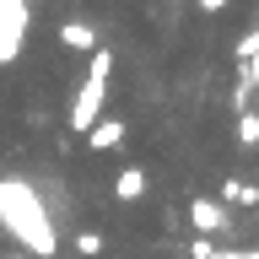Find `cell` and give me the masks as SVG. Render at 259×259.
<instances>
[{
	"label": "cell",
	"instance_id": "1",
	"mask_svg": "<svg viewBox=\"0 0 259 259\" xmlns=\"http://www.w3.org/2000/svg\"><path fill=\"white\" fill-rule=\"evenodd\" d=\"M194 227H200V238H216V232H232V216H227V205H216V200H194L189 205Z\"/></svg>",
	"mask_w": 259,
	"mask_h": 259
},
{
	"label": "cell",
	"instance_id": "5",
	"mask_svg": "<svg viewBox=\"0 0 259 259\" xmlns=\"http://www.w3.org/2000/svg\"><path fill=\"white\" fill-rule=\"evenodd\" d=\"M222 200H232V205H259V189H254V184H243V178H227V184H222Z\"/></svg>",
	"mask_w": 259,
	"mask_h": 259
},
{
	"label": "cell",
	"instance_id": "4",
	"mask_svg": "<svg viewBox=\"0 0 259 259\" xmlns=\"http://www.w3.org/2000/svg\"><path fill=\"white\" fill-rule=\"evenodd\" d=\"M87 135H92V151H108V146L124 141V119H103V124L87 130Z\"/></svg>",
	"mask_w": 259,
	"mask_h": 259
},
{
	"label": "cell",
	"instance_id": "2",
	"mask_svg": "<svg viewBox=\"0 0 259 259\" xmlns=\"http://www.w3.org/2000/svg\"><path fill=\"white\" fill-rule=\"evenodd\" d=\"M113 194H119V200H141V194H146V167H119Z\"/></svg>",
	"mask_w": 259,
	"mask_h": 259
},
{
	"label": "cell",
	"instance_id": "3",
	"mask_svg": "<svg viewBox=\"0 0 259 259\" xmlns=\"http://www.w3.org/2000/svg\"><path fill=\"white\" fill-rule=\"evenodd\" d=\"M60 44L76 49V54H92V49H97V32L81 27V22H65V27H60Z\"/></svg>",
	"mask_w": 259,
	"mask_h": 259
},
{
	"label": "cell",
	"instance_id": "6",
	"mask_svg": "<svg viewBox=\"0 0 259 259\" xmlns=\"http://www.w3.org/2000/svg\"><path fill=\"white\" fill-rule=\"evenodd\" d=\"M76 254H81V259H97V254H103V232H92V227L76 232Z\"/></svg>",
	"mask_w": 259,
	"mask_h": 259
},
{
	"label": "cell",
	"instance_id": "8",
	"mask_svg": "<svg viewBox=\"0 0 259 259\" xmlns=\"http://www.w3.org/2000/svg\"><path fill=\"white\" fill-rule=\"evenodd\" d=\"M232 0H200V11H227Z\"/></svg>",
	"mask_w": 259,
	"mask_h": 259
},
{
	"label": "cell",
	"instance_id": "7",
	"mask_svg": "<svg viewBox=\"0 0 259 259\" xmlns=\"http://www.w3.org/2000/svg\"><path fill=\"white\" fill-rule=\"evenodd\" d=\"M238 146H259V113H243L238 119Z\"/></svg>",
	"mask_w": 259,
	"mask_h": 259
}]
</instances>
